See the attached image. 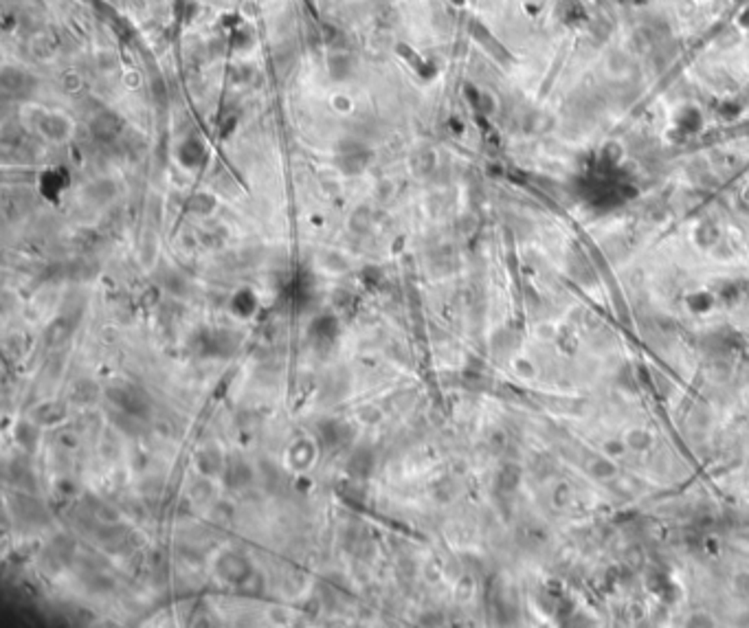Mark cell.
Wrapping results in <instances>:
<instances>
[{
	"mask_svg": "<svg viewBox=\"0 0 749 628\" xmlns=\"http://www.w3.org/2000/svg\"><path fill=\"white\" fill-rule=\"evenodd\" d=\"M196 466L200 468L202 475H215L217 470L222 468V455L217 448H205L198 452V459H196Z\"/></svg>",
	"mask_w": 749,
	"mask_h": 628,
	"instance_id": "obj_6",
	"label": "cell"
},
{
	"mask_svg": "<svg viewBox=\"0 0 749 628\" xmlns=\"http://www.w3.org/2000/svg\"><path fill=\"white\" fill-rule=\"evenodd\" d=\"M15 437H18V442L22 446L34 448L38 442V431H36V427H31V424H20V427L15 429Z\"/></svg>",
	"mask_w": 749,
	"mask_h": 628,
	"instance_id": "obj_8",
	"label": "cell"
},
{
	"mask_svg": "<svg viewBox=\"0 0 749 628\" xmlns=\"http://www.w3.org/2000/svg\"><path fill=\"white\" fill-rule=\"evenodd\" d=\"M312 332H315L317 341H330L336 336V319L332 317H321L315 325H312Z\"/></svg>",
	"mask_w": 749,
	"mask_h": 628,
	"instance_id": "obj_7",
	"label": "cell"
},
{
	"mask_svg": "<svg viewBox=\"0 0 749 628\" xmlns=\"http://www.w3.org/2000/svg\"><path fill=\"white\" fill-rule=\"evenodd\" d=\"M227 485L229 488H242V485H246L248 481H251V468H248L244 462L240 459H231L227 464Z\"/></svg>",
	"mask_w": 749,
	"mask_h": 628,
	"instance_id": "obj_5",
	"label": "cell"
},
{
	"mask_svg": "<svg viewBox=\"0 0 749 628\" xmlns=\"http://www.w3.org/2000/svg\"><path fill=\"white\" fill-rule=\"evenodd\" d=\"M371 470H373V452H371V448H367V446L354 448V452L350 455V462H348L350 477L365 479V477L371 475Z\"/></svg>",
	"mask_w": 749,
	"mask_h": 628,
	"instance_id": "obj_3",
	"label": "cell"
},
{
	"mask_svg": "<svg viewBox=\"0 0 749 628\" xmlns=\"http://www.w3.org/2000/svg\"><path fill=\"white\" fill-rule=\"evenodd\" d=\"M106 396L113 400L119 411L130 413L134 418H145L150 413V398L143 389H138L130 383H117L108 387Z\"/></svg>",
	"mask_w": 749,
	"mask_h": 628,
	"instance_id": "obj_1",
	"label": "cell"
},
{
	"mask_svg": "<svg viewBox=\"0 0 749 628\" xmlns=\"http://www.w3.org/2000/svg\"><path fill=\"white\" fill-rule=\"evenodd\" d=\"M319 435L323 439V444L327 446H341L343 442H348L352 437V429L348 424H343L338 420H323L319 424Z\"/></svg>",
	"mask_w": 749,
	"mask_h": 628,
	"instance_id": "obj_4",
	"label": "cell"
},
{
	"mask_svg": "<svg viewBox=\"0 0 749 628\" xmlns=\"http://www.w3.org/2000/svg\"><path fill=\"white\" fill-rule=\"evenodd\" d=\"M220 573L224 580H229V583L240 585L248 578V573H251V564H248V560L242 558L240 554H227L220 560Z\"/></svg>",
	"mask_w": 749,
	"mask_h": 628,
	"instance_id": "obj_2",
	"label": "cell"
}]
</instances>
